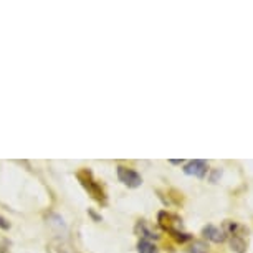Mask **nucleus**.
<instances>
[{
	"instance_id": "f03ea898",
	"label": "nucleus",
	"mask_w": 253,
	"mask_h": 253,
	"mask_svg": "<svg viewBox=\"0 0 253 253\" xmlns=\"http://www.w3.org/2000/svg\"><path fill=\"white\" fill-rule=\"evenodd\" d=\"M118 177L121 180L123 184H126L127 187H139L142 184V177L139 174L136 172L134 169H129V167H123L119 166L118 167Z\"/></svg>"
},
{
	"instance_id": "423d86ee",
	"label": "nucleus",
	"mask_w": 253,
	"mask_h": 253,
	"mask_svg": "<svg viewBox=\"0 0 253 253\" xmlns=\"http://www.w3.org/2000/svg\"><path fill=\"white\" fill-rule=\"evenodd\" d=\"M204 235L209 238V240L215 242V243H222L225 240V232L220 230V228L213 227V225H207L204 228Z\"/></svg>"
},
{
	"instance_id": "1a4fd4ad",
	"label": "nucleus",
	"mask_w": 253,
	"mask_h": 253,
	"mask_svg": "<svg viewBox=\"0 0 253 253\" xmlns=\"http://www.w3.org/2000/svg\"><path fill=\"white\" fill-rule=\"evenodd\" d=\"M230 245H232V248H233V250H235L237 253H243V252H245V248H247L245 240H243V238H240L238 235H232V238H230Z\"/></svg>"
},
{
	"instance_id": "4468645a",
	"label": "nucleus",
	"mask_w": 253,
	"mask_h": 253,
	"mask_svg": "<svg viewBox=\"0 0 253 253\" xmlns=\"http://www.w3.org/2000/svg\"><path fill=\"white\" fill-rule=\"evenodd\" d=\"M7 247H8V242L7 240L0 242V253H8L7 252Z\"/></svg>"
},
{
	"instance_id": "f257e3e1",
	"label": "nucleus",
	"mask_w": 253,
	"mask_h": 253,
	"mask_svg": "<svg viewBox=\"0 0 253 253\" xmlns=\"http://www.w3.org/2000/svg\"><path fill=\"white\" fill-rule=\"evenodd\" d=\"M76 177H78V180L81 182V185H83L84 189L88 190L89 194H91V197L94 200H98V202H106V197H104V192L101 189V185H99L96 180L93 179V174L91 170L88 169H81L78 170V174H76Z\"/></svg>"
},
{
	"instance_id": "39448f33",
	"label": "nucleus",
	"mask_w": 253,
	"mask_h": 253,
	"mask_svg": "<svg viewBox=\"0 0 253 253\" xmlns=\"http://www.w3.org/2000/svg\"><path fill=\"white\" fill-rule=\"evenodd\" d=\"M46 223H48V225L53 228L58 235L61 232H63V233L66 232V223L63 220V217L58 215V213H50V215L46 217Z\"/></svg>"
},
{
	"instance_id": "9d476101",
	"label": "nucleus",
	"mask_w": 253,
	"mask_h": 253,
	"mask_svg": "<svg viewBox=\"0 0 253 253\" xmlns=\"http://www.w3.org/2000/svg\"><path fill=\"white\" fill-rule=\"evenodd\" d=\"M209 252V247L207 243L204 242H194L192 248H190V253H207Z\"/></svg>"
},
{
	"instance_id": "20e7f679",
	"label": "nucleus",
	"mask_w": 253,
	"mask_h": 253,
	"mask_svg": "<svg viewBox=\"0 0 253 253\" xmlns=\"http://www.w3.org/2000/svg\"><path fill=\"white\" fill-rule=\"evenodd\" d=\"M46 250H48V253H75L73 247L66 240H63V238H55V240H51L48 243V247H46Z\"/></svg>"
},
{
	"instance_id": "2eb2a0df",
	"label": "nucleus",
	"mask_w": 253,
	"mask_h": 253,
	"mask_svg": "<svg viewBox=\"0 0 253 253\" xmlns=\"http://www.w3.org/2000/svg\"><path fill=\"white\" fill-rule=\"evenodd\" d=\"M89 215H91L93 218H96V220H101V217H98V215H96V213H94V212H93V210H89Z\"/></svg>"
},
{
	"instance_id": "f8f14e48",
	"label": "nucleus",
	"mask_w": 253,
	"mask_h": 253,
	"mask_svg": "<svg viewBox=\"0 0 253 253\" xmlns=\"http://www.w3.org/2000/svg\"><path fill=\"white\" fill-rule=\"evenodd\" d=\"M0 228H2V230H8V228H10V222H8L7 218H3L2 215H0Z\"/></svg>"
},
{
	"instance_id": "0eeeda50",
	"label": "nucleus",
	"mask_w": 253,
	"mask_h": 253,
	"mask_svg": "<svg viewBox=\"0 0 253 253\" xmlns=\"http://www.w3.org/2000/svg\"><path fill=\"white\" fill-rule=\"evenodd\" d=\"M136 233H137V235H141V237H144V238H157L156 232L151 230V228L147 227L146 222H139V223H137V225H136Z\"/></svg>"
},
{
	"instance_id": "9b49d317",
	"label": "nucleus",
	"mask_w": 253,
	"mask_h": 253,
	"mask_svg": "<svg viewBox=\"0 0 253 253\" xmlns=\"http://www.w3.org/2000/svg\"><path fill=\"white\" fill-rule=\"evenodd\" d=\"M170 233H172V237H174L177 242H180V243L190 240V235H189V233H182V232H179V230H170Z\"/></svg>"
},
{
	"instance_id": "ddd939ff",
	"label": "nucleus",
	"mask_w": 253,
	"mask_h": 253,
	"mask_svg": "<svg viewBox=\"0 0 253 253\" xmlns=\"http://www.w3.org/2000/svg\"><path fill=\"white\" fill-rule=\"evenodd\" d=\"M220 175H222V170H220V169L213 170V172H212V177H210V180H212V182H217V179L220 177Z\"/></svg>"
},
{
	"instance_id": "6e6552de",
	"label": "nucleus",
	"mask_w": 253,
	"mask_h": 253,
	"mask_svg": "<svg viewBox=\"0 0 253 253\" xmlns=\"http://www.w3.org/2000/svg\"><path fill=\"white\" fill-rule=\"evenodd\" d=\"M137 252L139 253H157V248L154 243L149 240H141L137 243Z\"/></svg>"
},
{
	"instance_id": "7ed1b4c3",
	"label": "nucleus",
	"mask_w": 253,
	"mask_h": 253,
	"mask_svg": "<svg viewBox=\"0 0 253 253\" xmlns=\"http://www.w3.org/2000/svg\"><path fill=\"white\" fill-rule=\"evenodd\" d=\"M209 170V164L207 161H202V159H195V161H190L189 164H185L184 167V172L187 175H195V177L202 179L205 177Z\"/></svg>"
}]
</instances>
